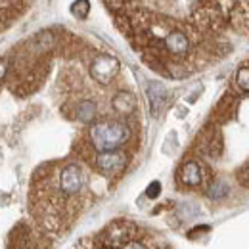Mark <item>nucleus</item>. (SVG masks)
I'll return each mask as SVG.
<instances>
[{"mask_svg":"<svg viewBox=\"0 0 249 249\" xmlns=\"http://www.w3.org/2000/svg\"><path fill=\"white\" fill-rule=\"evenodd\" d=\"M130 136L128 124L117 119H104L90 126V142L98 152H113Z\"/></svg>","mask_w":249,"mask_h":249,"instance_id":"f257e3e1","label":"nucleus"},{"mask_svg":"<svg viewBox=\"0 0 249 249\" xmlns=\"http://www.w3.org/2000/svg\"><path fill=\"white\" fill-rule=\"evenodd\" d=\"M121 63L111 54H100L90 63V77L100 85H109L119 73Z\"/></svg>","mask_w":249,"mask_h":249,"instance_id":"f03ea898","label":"nucleus"},{"mask_svg":"<svg viewBox=\"0 0 249 249\" xmlns=\"http://www.w3.org/2000/svg\"><path fill=\"white\" fill-rule=\"evenodd\" d=\"M96 169L102 173V175H107V177H115L126 167V156L119 150H113V152H100L96 156Z\"/></svg>","mask_w":249,"mask_h":249,"instance_id":"7ed1b4c3","label":"nucleus"},{"mask_svg":"<svg viewBox=\"0 0 249 249\" xmlns=\"http://www.w3.org/2000/svg\"><path fill=\"white\" fill-rule=\"evenodd\" d=\"M85 186V175L83 169L75 163L63 167L62 175H60V190L63 196H77Z\"/></svg>","mask_w":249,"mask_h":249,"instance_id":"20e7f679","label":"nucleus"},{"mask_svg":"<svg viewBox=\"0 0 249 249\" xmlns=\"http://www.w3.org/2000/svg\"><path fill=\"white\" fill-rule=\"evenodd\" d=\"M132 224L130 222H113L107 230H106V234H104V242H106V246L107 248H121L124 246L128 240H130V236H132Z\"/></svg>","mask_w":249,"mask_h":249,"instance_id":"39448f33","label":"nucleus"},{"mask_svg":"<svg viewBox=\"0 0 249 249\" xmlns=\"http://www.w3.org/2000/svg\"><path fill=\"white\" fill-rule=\"evenodd\" d=\"M146 96H148V104H150V111L154 117H159V113L165 109L167 106V89L161 83H150L146 89Z\"/></svg>","mask_w":249,"mask_h":249,"instance_id":"423d86ee","label":"nucleus"},{"mask_svg":"<svg viewBox=\"0 0 249 249\" xmlns=\"http://www.w3.org/2000/svg\"><path fill=\"white\" fill-rule=\"evenodd\" d=\"M163 46L167 48L169 54L178 56V58L186 56L188 52H190V40H188V36L182 31L169 33V35L165 36V40H163Z\"/></svg>","mask_w":249,"mask_h":249,"instance_id":"0eeeda50","label":"nucleus"},{"mask_svg":"<svg viewBox=\"0 0 249 249\" xmlns=\"http://www.w3.org/2000/svg\"><path fill=\"white\" fill-rule=\"evenodd\" d=\"M178 178H180V182L184 186H190V188L199 186L201 180H203V173H201L199 163L197 161H186L180 167V171H178Z\"/></svg>","mask_w":249,"mask_h":249,"instance_id":"6e6552de","label":"nucleus"},{"mask_svg":"<svg viewBox=\"0 0 249 249\" xmlns=\"http://www.w3.org/2000/svg\"><path fill=\"white\" fill-rule=\"evenodd\" d=\"M230 21L234 23V27H236L238 31L248 33L249 35V0L236 2V4L232 6Z\"/></svg>","mask_w":249,"mask_h":249,"instance_id":"1a4fd4ad","label":"nucleus"},{"mask_svg":"<svg viewBox=\"0 0 249 249\" xmlns=\"http://www.w3.org/2000/svg\"><path fill=\"white\" fill-rule=\"evenodd\" d=\"M111 106H113V109L119 115H130L136 109V98H134V94L128 92V90H119L113 96Z\"/></svg>","mask_w":249,"mask_h":249,"instance_id":"9d476101","label":"nucleus"},{"mask_svg":"<svg viewBox=\"0 0 249 249\" xmlns=\"http://www.w3.org/2000/svg\"><path fill=\"white\" fill-rule=\"evenodd\" d=\"M96 104H94L92 100H83L79 106H77V117H79V121H83V123H90L94 121V117H96Z\"/></svg>","mask_w":249,"mask_h":249,"instance_id":"9b49d317","label":"nucleus"},{"mask_svg":"<svg viewBox=\"0 0 249 249\" xmlns=\"http://www.w3.org/2000/svg\"><path fill=\"white\" fill-rule=\"evenodd\" d=\"M226 194H228V184H226L222 178L213 180L211 186H209V190H207V196H209L211 199H222Z\"/></svg>","mask_w":249,"mask_h":249,"instance_id":"f8f14e48","label":"nucleus"},{"mask_svg":"<svg viewBox=\"0 0 249 249\" xmlns=\"http://www.w3.org/2000/svg\"><path fill=\"white\" fill-rule=\"evenodd\" d=\"M89 12H90L89 0H75L73 6H71V14H73L75 18H79V19H85V18L89 16Z\"/></svg>","mask_w":249,"mask_h":249,"instance_id":"ddd939ff","label":"nucleus"},{"mask_svg":"<svg viewBox=\"0 0 249 249\" xmlns=\"http://www.w3.org/2000/svg\"><path fill=\"white\" fill-rule=\"evenodd\" d=\"M236 87L242 92H249V67H240L236 73Z\"/></svg>","mask_w":249,"mask_h":249,"instance_id":"4468645a","label":"nucleus"},{"mask_svg":"<svg viewBox=\"0 0 249 249\" xmlns=\"http://www.w3.org/2000/svg\"><path fill=\"white\" fill-rule=\"evenodd\" d=\"M238 180H240L244 186L249 188V161L246 163V167H244V169H240V171H238Z\"/></svg>","mask_w":249,"mask_h":249,"instance_id":"2eb2a0df","label":"nucleus"},{"mask_svg":"<svg viewBox=\"0 0 249 249\" xmlns=\"http://www.w3.org/2000/svg\"><path fill=\"white\" fill-rule=\"evenodd\" d=\"M159 192H161V184L156 180V182H152V184L148 186V190H146V196L154 199V197H157V196H159Z\"/></svg>","mask_w":249,"mask_h":249,"instance_id":"dca6fc26","label":"nucleus"},{"mask_svg":"<svg viewBox=\"0 0 249 249\" xmlns=\"http://www.w3.org/2000/svg\"><path fill=\"white\" fill-rule=\"evenodd\" d=\"M6 73H8V60L6 58H0V81L6 77Z\"/></svg>","mask_w":249,"mask_h":249,"instance_id":"f3484780","label":"nucleus"},{"mask_svg":"<svg viewBox=\"0 0 249 249\" xmlns=\"http://www.w3.org/2000/svg\"><path fill=\"white\" fill-rule=\"evenodd\" d=\"M132 249H148V248H146L144 244H140V242H134V244H132Z\"/></svg>","mask_w":249,"mask_h":249,"instance_id":"a211bd4d","label":"nucleus"}]
</instances>
